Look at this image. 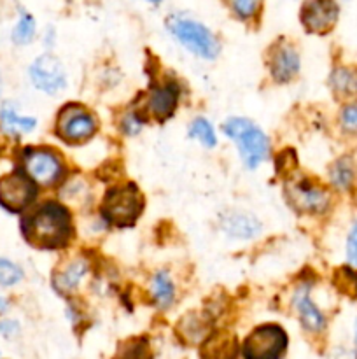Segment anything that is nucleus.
Instances as JSON below:
<instances>
[{
  "label": "nucleus",
  "mask_w": 357,
  "mask_h": 359,
  "mask_svg": "<svg viewBox=\"0 0 357 359\" xmlns=\"http://www.w3.org/2000/svg\"><path fill=\"white\" fill-rule=\"evenodd\" d=\"M287 202L300 212L318 214L329 205V195L307 177L290 179L286 184Z\"/></svg>",
  "instance_id": "nucleus-8"
},
{
  "label": "nucleus",
  "mask_w": 357,
  "mask_h": 359,
  "mask_svg": "<svg viewBox=\"0 0 357 359\" xmlns=\"http://www.w3.org/2000/svg\"><path fill=\"white\" fill-rule=\"evenodd\" d=\"M30 79L37 90L48 95H55L66 86V72L63 63L51 53L35 58L30 67Z\"/></svg>",
  "instance_id": "nucleus-9"
},
{
  "label": "nucleus",
  "mask_w": 357,
  "mask_h": 359,
  "mask_svg": "<svg viewBox=\"0 0 357 359\" xmlns=\"http://www.w3.org/2000/svg\"><path fill=\"white\" fill-rule=\"evenodd\" d=\"M346 258L352 265H357V221L350 230L349 241H346Z\"/></svg>",
  "instance_id": "nucleus-29"
},
{
  "label": "nucleus",
  "mask_w": 357,
  "mask_h": 359,
  "mask_svg": "<svg viewBox=\"0 0 357 359\" xmlns=\"http://www.w3.org/2000/svg\"><path fill=\"white\" fill-rule=\"evenodd\" d=\"M220 228L230 237L252 238L261 231V223L248 212L227 210L220 216Z\"/></svg>",
  "instance_id": "nucleus-13"
},
{
  "label": "nucleus",
  "mask_w": 357,
  "mask_h": 359,
  "mask_svg": "<svg viewBox=\"0 0 357 359\" xmlns=\"http://www.w3.org/2000/svg\"><path fill=\"white\" fill-rule=\"evenodd\" d=\"M86 272L88 263L84 259H74L69 265L62 266V269L52 273V286L62 294L72 293L79 286L83 277L86 276Z\"/></svg>",
  "instance_id": "nucleus-17"
},
{
  "label": "nucleus",
  "mask_w": 357,
  "mask_h": 359,
  "mask_svg": "<svg viewBox=\"0 0 357 359\" xmlns=\"http://www.w3.org/2000/svg\"><path fill=\"white\" fill-rule=\"evenodd\" d=\"M23 279V270L9 259L0 258V286H14Z\"/></svg>",
  "instance_id": "nucleus-26"
},
{
  "label": "nucleus",
  "mask_w": 357,
  "mask_h": 359,
  "mask_svg": "<svg viewBox=\"0 0 357 359\" xmlns=\"http://www.w3.org/2000/svg\"><path fill=\"white\" fill-rule=\"evenodd\" d=\"M144 198L139 188L132 182L108 189L102 203V214L105 219L118 226H130L140 216Z\"/></svg>",
  "instance_id": "nucleus-4"
},
{
  "label": "nucleus",
  "mask_w": 357,
  "mask_h": 359,
  "mask_svg": "<svg viewBox=\"0 0 357 359\" xmlns=\"http://www.w3.org/2000/svg\"><path fill=\"white\" fill-rule=\"evenodd\" d=\"M237 337L227 332H217L205 340L202 347L203 359H237Z\"/></svg>",
  "instance_id": "nucleus-16"
},
{
  "label": "nucleus",
  "mask_w": 357,
  "mask_h": 359,
  "mask_svg": "<svg viewBox=\"0 0 357 359\" xmlns=\"http://www.w3.org/2000/svg\"><path fill=\"white\" fill-rule=\"evenodd\" d=\"M189 135H191L192 139L200 140L205 147H214L217 144L216 132H214L212 125L203 118L195 119V121L191 123V126H189Z\"/></svg>",
  "instance_id": "nucleus-22"
},
{
  "label": "nucleus",
  "mask_w": 357,
  "mask_h": 359,
  "mask_svg": "<svg viewBox=\"0 0 357 359\" xmlns=\"http://www.w3.org/2000/svg\"><path fill=\"white\" fill-rule=\"evenodd\" d=\"M147 2H153V4H160L161 0H147Z\"/></svg>",
  "instance_id": "nucleus-33"
},
{
  "label": "nucleus",
  "mask_w": 357,
  "mask_h": 359,
  "mask_svg": "<svg viewBox=\"0 0 357 359\" xmlns=\"http://www.w3.org/2000/svg\"><path fill=\"white\" fill-rule=\"evenodd\" d=\"M150 290H153L154 302L158 304V307L167 309L170 307L172 302L175 298V287L172 283L170 276L167 272H158L153 277V283H150Z\"/></svg>",
  "instance_id": "nucleus-19"
},
{
  "label": "nucleus",
  "mask_w": 357,
  "mask_h": 359,
  "mask_svg": "<svg viewBox=\"0 0 357 359\" xmlns=\"http://www.w3.org/2000/svg\"><path fill=\"white\" fill-rule=\"evenodd\" d=\"M18 330H20V326H18L16 321H10V319H7V321L0 323V333H2L4 337L16 335Z\"/></svg>",
  "instance_id": "nucleus-31"
},
{
  "label": "nucleus",
  "mask_w": 357,
  "mask_h": 359,
  "mask_svg": "<svg viewBox=\"0 0 357 359\" xmlns=\"http://www.w3.org/2000/svg\"><path fill=\"white\" fill-rule=\"evenodd\" d=\"M24 238L37 249H59L72 237V217L63 205L48 202L23 219Z\"/></svg>",
  "instance_id": "nucleus-1"
},
{
  "label": "nucleus",
  "mask_w": 357,
  "mask_h": 359,
  "mask_svg": "<svg viewBox=\"0 0 357 359\" xmlns=\"http://www.w3.org/2000/svg\"><path fill=\"white\" fill-rule=\"evenodd\" d=\"M35 35V20L28 13H21L13 30V41L16 44H28Z\"/></svg>",
  "instance_id": "nucleus-24"
},
{
  "label": "nucleus",
  "mask_w": 357,
  "mask_h": 359,
  "mask_svg": "<svg viewBox=\"0 0 357 359\" xmlns=\"http://www.w3.org/2000/svg\"><path fill=\"white\" fill-rule=\"evenodd\" d=\"M170 34L192 55L205 60H214L219 55V42L205 25L186 16H170L167 21Z\"/></svg>",
  "instance_id": "nucleus-3"
},
{
  "label": "nucleus",
  "mask_w": 357,
  "mask_h": 359,
  "mask_svg": "<svg viewBox=\"0 0 357 359\" xmlns=\"http://www.w3.org/2000/svg\"><path fill=\"white\" fill-rule=\"evenodd\" d=\"M287 349V335L280 326L265 325L255 328L244 342L245 359H279Z\"/></svg>",
  "instance_id": "nucleus-5"
},
{
  "label": "nucleus",
  "mask_w": 357,
  "mask_h": 359,
  "mask_svg": "<svg viewBox=\"0 0 357 359\" xmlns=\"http://www.w3.org/2000/svg\"><path fill=\"white\" fill-rule=\"evenodd\" d=\"M338 20L335 0H307L301 7V23L312 34H326Z\"/></svg>",
  "instance_id": "nucleus-11"
},
{
  "label": "nucleus",
  "mask_w": 357,
  "mask_h": 359,
  "mask_svg": "<svg viewBox=\"0 0 357 359\" xmlns=\"http://www.w3.org/2000/svg\"><path fill=\"white\" fill-rule=\"evenodd\" d=\"M223 130L233 142H237L245 167L255 168L261 161L268 160V137L255 123L245 118H231L224 123Z\"/></svg>",
  "instance_id": "nucleus-2"
},
{
  "label": "nucleus",
  "mask_w": 357,
  "mask_h": 359,
  "mask_svg": "<svg viewBox=\"0 0 357 359\" xmlns=\"http://www.w3.org/2000/svg\"><path fill=\"white\" fill-rule=\"evenodd\" d=\"M270 72L276 83H289L300 72V55L293 46L280 42L270 53Z\"/></svg>",
  "instance_id": "nucleus-12"
},
{
  "label": "nucleus",
  "mask_w": 357,
  "mask_h": 359,
  "mask_svg": "<svg viewBox=\"0 0 357 359\" xmlns=\"http://www.w3.org/2000/svg\"><path fill=\"white\" fill-rule=\"evenodd\" d=\"M144 121L142 118H140L139 114H128L125 118V121H122V130H125L128 135H135V133L140 132V128H142Z\"/></svg>",
  "instance_id": "nucleus-30"
},
{
  "label": "nucleus",
  "mask_w": 357,
  "mask_h": 359,
  "mask_svg": "<svg viewBox=\"0 0 357 359\" xmlns=\"http://www.w3.org/2000/svg\"><path fill=\"white\" fill-rule=\"evenodd\" d=\"M331 182L340 189H346L354 181V165L349 158H342L336 161L329 170Z\"/></svg>",
  "instance_id": "nucleus-21"
},
{
  "label": "nucleus",
  "mask_w": 357,
  "mask_h": 359,
  "mask_svg": "<svg viewBox=\"0 0 357 359\" xmlns=\"http://www.w3.org/2000/svg\"><path fill=\"white\" fill-rule=\"evenodd\" d=\"M0 123H2L4 130L13 135H21V133H28L35 128L37 121L30 116H21L14 109L13 104H4L0 109Z\"/></svg>",
  "instance_id": "nucleus-18"
},
{
  "label": "nucleus",
  "mask_w": 357,
  "mask_h": 359,
  "mask_svg": "<svg viewBox=\"0 0 357 359\" xmlns=\"http://www.w3.org/2000/svg\"><path fill=\"white\" fill-rule=\"evenodd\" d=\"M97 132V119L79 105H65L56 118V135L66 142H84Z\"/></svg>",
  "instance_id": "nucleus-6"
},
{
  "label": "nucleus",
  "mask_w": 357,
  "mask_h": 359,
  "mask_svg": "<svg viewBox=\"0 0 357 359\" xmlns=\"http://www.w3.org/2000/svg\"><path fill=\"white\" fill-rule=\"evenodd\" d=\"M115 359H150V351L146 340H132L125 344Z\"/></svg>",
  "instance_id": "nucleus-25"
},
{
  "label": "nucleus",
  "mask_w": 357,
  "mask_h": 359,
  "mask_svg": "<svg viewBox=\"0 0 357 359\" xmlns=\"http://www.w3.org/2000/svg\"><path fill=\"white\" fill-rule=\"evenodd\" d=\"M7 309V302L4 298H0V312H4Z\"/></svg>",
  "instance_id": "nucleus-32"
},
{
  "label": "nucleus",
  "mask_w": 357,
  "mask_h": 359,
  "mask_svg": "<svg viewBox=\"0 0 357 359\" xmlns=\"http://www.w3.org/2000/svg\"><path fill=\"white\" fill-rule=\"evenodd\" d=\"M294 307H296L298 314H300L301 325L308 332H321L326 326L324 316L315 307L314 302L310 300L308 287H301V290L296 291V294H294Z\"/></svg>",
  "instance_id": "nucleus-15"
},
{
  "label": "nucleus",
  "mask_w": 357,
  "mask_h": 359,
  "mask_svg": "<svg viewBox=\"0 0 357 359\" xmlns=\"http://www.w3.org/2000/svg\"><path fill=\"white\" fill-rule=\"evenodd\" d=\"M178 102V88L174 83L163 84V86H156L150 90L149 100H147V107H149L150 114L158 119V121H164L174 114L175 107Z\"/></svg>",
  "instance_id": "nucleus-14"
},
{
  "label": "nucleus",
  "mask_w": 357,
  "mask_h": 359,
  "mask_svg": "<svg viewBox=\"0 0 357 359\" xmlns=\"http://www.w3.org/2000/svg\"><path fill=\"white\" fill-rule=\"evenodd\" d=\"M342 123L350 132H357V105H346L343 109Z\"/></svg>",
  "instance_id": "nucleus-28"
},
{
  "label": "nucleus",
  "mask_w": 357,
  "mask_h": 359,
  "mask_svg": "<svg viewBox=\"0 0 357 359\" xmlns=\"http://www.w3.org/2000/svg\"><path fill=\"white\" fill-rule=\"evenodd\" d=\"M261 2L262 0H227L231 11L241 20H248V18L255 16L261 9Z\"/></svg>",
  "instance_id": "nucleus-27"
},
{
  "label": "nucleus",
  "mask_w": 357,
  "mask_h": 359,
  "mask_svg": "<svg viewBox=\"0 0 357 359\" xmlns=\"http://www.w3.org/2000/svg\"><path fill=\"white\" fill-rule=\"evenodd\" d=\"M331 86L340 95H356L357 93V70L336 69L331 74Z\"/></svg>",
  "instance_id": "nucleus-20"
},
{
  "label": "nucleus",
  "mask_w": 357,
  "mask_h": 359,
  "mask_svg": "<svg viewBox=\"0 0 357 359\" xmlns=\"http://www.w3.org/2000/svg\"><path fill=\"white\" fill-rule=\"evenodd\" d=\"M37 196V186L30 175L13 172L0 179V205L10 212L27 209Z\"/></svg>",
  "instance_id": "nucleus-7"
},
{
  "label": "nucleus",
  "mask_w": 357,
  "mask_h": 359,
  "mask_svg": "<svg viewBox=\"0 0 357 359\" xmlns=\"http://www.w3.org/2000/svg\"><path fill=\"white\" fill-rule=\"evenodd\" d=\"M356 340H357V328H356Z\"/></svg>",
  "instance_id": "nucleus-34"
},
{
  "label": "nucleus",
  "mask_w": 357,
  "mask_h": 359,
  "mask_svg": "<svg viewBox=\"0 0 357 359\" xmlns=\"http://www.w3.org/2000/svg\"><path fill=\"white\" fill-rule=\"evenodd\" d=\"M335 286L342 291L343 294L357 298V272L356 270L343 266L338 269L335 273Z\"/></svg>",
  "instance_id": "nucleus-23"
},
{
  "label": "nucleus",
  "mask_w": 357,
  "mask_h": 359,
  "mask_svg": "<svg viewBox=\"0 0 357 359\" xmlns=\"http://www.w3.org/2000/svg\"><path fill=\"white\" fill-rule=\"evenodd\" d=\"M23 167L35 182L51 186L62 177L63 165L55 153L46 149H27L23 153Z\"/></svg>",
  "instance_id": "nucleus-10"
}]
</instances>
